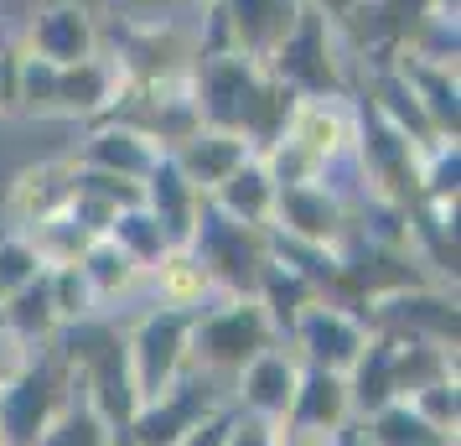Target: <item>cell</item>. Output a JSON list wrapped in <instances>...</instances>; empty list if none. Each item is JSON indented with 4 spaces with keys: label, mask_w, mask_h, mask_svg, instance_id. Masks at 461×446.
<instances>
[{
    "label": "cell",
    "mask_w": 461,
    "mask_h": 446,
    "mask_svg": "<svg viewBox=\"0 0 461 446\" xmlns=\"http://www.w3.org/2000/svg\"><path fill=\"white\" fill-rule=\"evenodd\" d=\"M187 94L203 125L239 130L254 150H265L291 120L295 94L275 84L244 52H203L187 63Z\"/></svg>",
    "instance_id": "6da1fadb"
},
{
    "label": "cell",
    "mask_w": 461,
    "mask_h": 446,
    "mask_svg": "<svg viewBox=\"0 0 461 446\" xmlns=\"http://www.w3.org/2000/svg\"><path fill=\"white\" fill-rule=\"evenodd\" d=\"M203 5H212V0H182V11H203Z\"/></svg>",
    "instance_id": "7bdbcfd3"
},
{
    "label": "cell",
    "mask_w": 461,
    "mask_h": 446,
    "mask_svg": "<svg viewBox=\"0 0 461 446\" xmlns=\"http://www.w3.org/2000/svg\"><path fill=\"white\" fill-rule=\"evenodd\" d=\"M363 425H368V446H456L451 436H440V431H430L420 421L410 400H389Z\"/></svg>",
    "instance_id": "4dcf8cb0"
},
{
    "label": "cell",
    "mask_w": 461,
    "mask_h": 446,
    "mask_svg": "<svg viewBox=\"0 0 461 446\" xmlns=\"http://www.w3.org/2000/svg\"><path fill=\"white\" fill-rule=\"evenodd\" d=\"M11 68H16V58H11V52L0 47V114L11 109Z\"/></svg>",
    "instance_id": "60d3db41"
},
{
    "label": "cell",
    "mask_w": 461,
    "mask_h": 446,
    "mask_svg": "<svg viewBox=\"0 0 461 446\" xmlns=\"http://www.w3.org/2000/svg\"><path fill=\"white\" fill-rule=\"evenodd\" d=\"M270 342H280V332L254 296H212L203 312H192L187 363L197 374H212V379L229 384Z\"/></svg>",
    "instance_id": "7a4b0ae2"
},
{
    "label": "cell",
    "mask_w": 461,
    "mask_h": 446,
    "mask_svg": "<svg viewBox=\"0 0 461 446\" xmlns=\"http://www.w3.org/2000/svg\"><path fill=\"white\" fill-rule=\"evenodd\" d=\"M187 250L203 259V270H208L218 296H254L259 270H265V259H270V239H265V229L233 223V218H223L212 203H203Z\"/></svg>",
    "instance_id": "277c9868"
},
{
    "label": "cell",
    "mask_w": 461,
    "mask_h": 446,
    "mask_svg": "<svg viewBox=\"0 0 461 446\" xmlns=\"http://www.w3.org/2000/svg\"><path fill=\"white\" fill-rule=\"evenodd\" d=\"M32 359H37V348L26 338H16V332L0 322V389H11V384L22 379L26 369H32Z\"/></svg>",
    "instance_id": "8d00e7d4"
},
{
    "label": "cell",
    "mask_w": 461,
    "mask_h": 446,
    "mask_svg": "<svg viewBox=\"0 0 461 446\" xmlns=\"http://www.w3.org/2000/svg\"><path fill=\"white\" fill-rule=\"evenodd\" d=\"M275 446H342V431H312V425L275 421Z\"/></svg>",
    "instance_id": "ab89813d"
},
{
    "label": "cell",
    "mask_w": 461,
    "mask_h": 446,
    "mask_svg": "<svg viewBox=\"0 0 461 446\" xmlns=\"http://www.w3.org/2000/svg\"><path fill=\"white\" fill-rule=\"evenodd\" d=\"M301 384V359L285 342H270L265 353H254L239 374L229 379V405L239 415H259V421H285Z\"/></svg>",
    "instance_id": "4fadbf2b"
},
{
    "label": "cell",
    "mask_w": 461,
    "mask_h": 446,
    "mask_svg": "<svg viewBox=\"0 0 461 446\" xmlns=\"http://www.w3.org/2000/svg\"><path fill=\"white\" fill-rule=\"evenodd\" d=\"M47 291H52V312H58V327H73V322L99 317L104 306L94 301L88 280L78 265H47Z\"/></svg>",
    "instance_id": "1f68e13d"
},
{
    "label": "cell",
    "mask_w": 461,
    "mask_h": 446,
    "mask_svg": "<svg viewBox=\"0 0 461 446\" xmlns=\"http://www.w3.org/2000/svg\"><path fill=\"white\" fill-rule=\"evenodd\" d=\"M0 322L16 332V338H26L32 348H42V342L58 338V312H52V291H47V270L32 286H22V291H11V296L0 301Z\"/></svg>",
    "instance_id": "83f0119b"
},
{
    "label": "cell",
    "mask_w": 461,
    "mask_h": 446,
    "mask_svg": "<svg viewBox=\"0 0 461 446\" xmlns=\"http://www.w3.org/2000/svg\"><path fill=\"white\" fill-rule=\"evenodd\" d=\"M73 400V369L58 359V348L42 342L37 359L11 389H0V446H37L58 410Z\"/></svg>",
    "instance_id": "8992f818"
},
{
    "label": "cell",
    "mask_w": 461,
    "mask_h": 446,
    "mask_svg": "<svg viewBox=\"0 0 461 446\" xmlns=\"http://www.w3.org/2000/svg\"><path fill=\"white\" fill-rule=\"evenodd\" d=\"M212 5L223 11L229 47L254 58L259 68L270 63V52L291 37L295 16L306 11V0H212Z\"/></svg>",
    "instance_id": "9a60e30c"
},
{
    "label": "cell",
    "mask_w": 461,
    "mask_h": 446,
    "mask_svg": "<svg viewBox=\"0 0 461 446\" xmlns=\"http://www.w3.org/2000/svg\"><path fill=\"white\" fill-rule=\"evenodd\" d=\"M167 156L176 161V171L187 177L192 187L208 197V192L218 187V182H223V177H229L233 167H244V161H249L254 146L244 141V135H239V130L197 125L192 135H182V141H176V146L167 150Z\"/></svg>",
    "instance_id": "e0dca14e"
},
{
    "label": "cell",
    "mask_w": 461,
    "mask_h": 446,
    "mask_svg": "<svg viewBox=\"0 0 461 446\" xmlns=\"http://www.w3.org/2000/svg\"><path fill=\"white\" fill-rule=\"evenodd\" d=\"M229 425H233V405H218L208 421H197L176 446H223L229 441Z\"/></svg>",
    "instance_id": "74e56055"
},
{
    "label": "cell",
    "mask_w": 461,
    "mask_h": 446,
    "mask_svg": "<svg viewBox=\"0 0 461 446\" xmlns=\"http://www.w3.org/2000/svg\"><path fill=\"white\" fill-rule=\"evenodd\" d=\"M104 11H114V22L125 26H161V22H176L182 0H104Z\"/></svg>",
    "instance_id": "d590c367"
},
{
    "label": "cell",
    "mask_w": 461,
    "mask_h": 446,
    "mask_svg": "<svg viewBox=\"0 0 461 446\" xmlns=\"http://www.w3.org/2000/svg\"><path fill=\"white\" fill-rule=\"evenodd\" d=\"M161 156H167V146H161V141H150L146 130H135L130 120L104 114V120H94V125H88V135L78 141L73 167L109 171V177H125V182H135V187H140Z\"/></svg>",
    "instance_id": "5bb4252c"
},
{
    "label": "cell",
    "mask_w": 461,
    "mask_h": 446,
    "mask_svg": "<svg viewBox=\"0 0 461 446\" xmlns=\"http://www.w3.org/2000/svg\"><path fill=\"white\" fill-rule=\"evenodd\" d=\"M410 405H415V415L430 425V431H440V436L456 441V425H461V389H456V379L425 384L420 395H410Z\"/></svg>",
    "instance_id": "e575fe53"
},
{
    "label": "cell",
    "mask_w": 461,
    "mask_h": 446,
    "mask_svg": "<svg viewBox=\"0 0 461 446\" xmlns=\"http://www.w3.org/2000/svg\"><path fill=\"white\" fill-rule=\"evenodd\" d=\"M316 296H321V291H316L306 276H295L285 259H275V255L265 259L259 286H254V301L265 306V317L275 322V332H280V338H285V327L295 322V312H301V306H312Z\"/></svg>",
    "instance_id": "484cf974"
},
{
    "label": "cell",
    "mask_w": 461,
    "mask_h": 446,
    "mask_svg": "<svg viewBox=\"0 0 461 446\" xmlns=\"http://www.w3.org/2000/svg\"><path fill=\"white\" fill-rule=\"evenodd\" d=\"M26 52L42 58V63H84V58H99L104 52V22L99 11L88 5H68V0H42L37 16L26 26Z\"/></svg>",
    "instance_id": "7c38bea8"
},
{
    "label": "cell",
    "mask_w": 461,
    "mask_h": 446,
    "mask_svg": "<svg viewBox=\"0 0 461 446\" xmlns=\"http://www.w3.org/2000/svg\"><path fill=\"white\" fill-rule=\"evenodd\" d=\"M120 88H125V73L114 68L109 52L58 68V114L52 120H84V125H94V120H104L109 109L120 105Z\"/></svg>",
    "instance_id": "2e32d148"
},
{
    "label": "cell",
    "mask_w": 461,
    "mask_h": 446,
    "mask_svg": "<svg viewBox=\"0 0 461 446\" xmlns=\"http://www.w3.org/2000/svg\"><path fill=\"white\" fill-rule=\"evenodd\" d=\"M114 441H120V431H114L78 389H73V400L58 410V421L37 436V446H114Z\"/></svg>",
    "instance_id": "f1b7e54d"
},
{
    "label": "cell",
    "mask_w": 461,
    "mask_h": 446,
    "mask_svg": "<svg viewBox=\"0 0 461 446\" xmlns=\"http://www.w3.org/2000/svg\"><path fill=\"white\" fill-rule=\"evenodd\" d=\"M223 446H275V421H259V415H239L233 410L229 441Z\"/></svg>",
    "instance_id": "f35d334b"
},
{
    "label": "cell",
    "mask_w": 461,
    "mask_h": 446,
    "mask_svg": "<svg viewBox=\"0 0 461 446\" xmlns=\"http://www.w3.org/2000/svg\"><path fill=\"white\" fill-rule=\"evenodd\" d=\"M348 400H353V421H368L374 410H384L394 395V338L378 332L368 338V348L357 353V363L348 369Z\"/></svg>",
    "instance_id": "603a6c76"
},
{
    "label": "cell",
    "mask_w": 461,
    "mask_h": 446,
    "mask_svg": "<svg viewBox=\"0 0 461 446\" xmlns=\"http://www.w3.org/2000/svg\"><path fill=\"white\" fill-rule=\"evenodd\" d=\"M47 270V259L37 255V244L16 229H0V301L11 296V291H22L32 280Z\"/></svg>",
    "instance_id": "836d02e7"
},
{
    "label": "cell",
    "mask_w": 461,
    "mask_h": 446,
    "mask_svg": "<svg viewBox=\"0 0 461 446\" xmlns=\"http://www.w3.org/2000/svg\"><path fill=\"white\" fill-rule=\"evenodd\" d=\"M104 239H114V244L140 265V270H150V265L171 250V239L161 234V223L146 213V203H130V208L114 213V218H109V229H104Z\"/></svg>",
    "instance_id": "f546056e"
},
{
    "label": "cell",
    "mask_w": 461,
    "mask_h": 446,
    "mask_svg": "<svg viewBox=\"0 0 461 446\" xmlns=\"http://www.w3.org/2000/svg\"><path fill=\"white\" fill-rule=\"evenodd\" d=\"M285 421L312 425V431H348V421H353L348 374L306 369V363H301V384H295V400H291V410H285Z\"/></svg>",
    "instance_id": "44dd1931"
},
{
    "label": "cell",
    "mask_w": 461,
    "mask_h": 446,
    "mask_svg": "<svg viewBox=\"0 0 461 446\" xmlns=\"http://www.w3.org/2000/svg\"><path fill=\"white\" fill-rule=\"evenodd\" d=\"M187 338H192V312H171V306H150L125 332V363L140 400L161 395L167 384H176L192 369Z\"/></svg>",
    "instance_id": "9c48e42d"
},
{
    "label": "cell",
    "mask_w": 461,
    "mask_h": 446,
    "mask_svg": "<svg viewBox=\"0 0 461 446\" xmlns=\"http://www.w3.org/2000/svg\"><path fill=\"white\" fill-rule=\"evenodd\" d=\"M275 177L270 167L259 161V150H254L244 167H233L218 187L208 192V203L223 218H233V223H249V229H270V213H275Z\"/></svg>",
    "instance_id": "ffe728a7"
},
{
    "label": "cell",
    "mask_w": 461,
    "mask_h": 446,
    "mask_svg": "<svg viewBox=\"0 0 461 446\" xmlns=\"http://www.w3.org/2000/svg\"><path fill=\"white\" fill-rule=\"evenodd\" d=\"M140 203H146V213L161 223V234H167L171 244H187L192 229H197V213H203L208 197H203V192L176 171L171 156H161V161L150 167V177L140 182Z\"/></svg>",
    "instance_id": "ac0fdd59"
},
{
    "label": "cell",
    "mask_w": 461,
    "mask_h": 446,
    "mask_svg": "<svg viewBox=\"0 0 461 446\" xmlns=\"http://www.w3.org/2000/svg\"><path fill=\"white\" fill-rule=\"evenodd\" d=\"M68 5H88V11H99V16H104V0H68Z\"/></svg>",
    "instance_id": "b9f144b4"
},
{
    "label": "cell",
    "mask_w": 461,
    "mask_h": 446,
    "mask_svg": "<svg viewBox=\"0 0 461 446\" xmlns=\"http://www.w3.org/2000/svg\"><path fill=\"white\" fill-rule=\"evenodd\" d=\"M68 161H42V167H26L16 182H11V197H5V229L16 234H32L42 218L68 208Z\"/></svg>",
    "instance_id": "d6986e66"
},
{
    "label": "cell",
    "mask_w": 461,
    "mask_h": 446,
    "mask_svg": "<svg viewBox=\"0 0 461 446\" xmlns=\"http://www.w3.org/2000/svg\"><path fill=\"white\" fill-rule=\"evenodd\" d=\"M78 270H84V280H88V291H94V301L99 306H109V301H120V296H130L140 280H146V270L135 265V259L114 244V239H104V234H94L88 239V250L78 259H73Z\"/></svg>",
    "instance_id": "cb8c5ba5"
},
{
    "label": "cell",
    "mask_w": 461,
    "mask_h": 446,
    "mask_svg": "<svg viewBox=\"0 0 461 446\" xmlns=\"http://www.w3.org/2000/svg\"><path fill=\"white\" fill-rule=\"evenodd\" d=\"M26 239L37 244V255H42L47 265H73V259L88 250V239H94V234L73 218V208H63V213H52V218H42Z\"/></svg>",
    "instance_id": "d6a6232c"
},
{
    "label": "cell",
    "mask_w": 461,
    "mask_h": 446,
    "mask_svg": "<svg viewBox=\"0 0 461 446\" xmlns=\"http://www.w3.org/2000/svg\"><path fill=\"white\" fill-rule=\"evenodd\" d=\"M218 405H229V384L187 369L176 384H167L161 395L135 405V415L125 421L120 441L125 446H176L197 421H208Z\"/></svg>",
    "instance_id": "52a82bcc"
},
{
    "label": "cell",
    "mask_w": 461,
    "mask_h": 446,
    "mask_svg": "<svg viewBox=\"0 0 461 446\" xmlns=\"http://www.w3.org/2000/svg\"><path fill=\"white\" fill-rule=\"evenodd\" d=\"M275 141H291L321 177H332L337 167H353L357 146V94H295L291 120Z\"/></svg>",
    "instance_id": "ba28073f"
},
{
    "label": "cell",
    "mask_w": 461,
    "mask_h": 446,
    "mask_svg": "<svg viewBox=\"0 0 461 446\" xmlns=\"http://www.w3.org/2000/svg\"><path fill=\"white\" fill-rule=\"evenodd\" d=\"M374 338V322L353 312V301L342 296H316L312 306H301L295 322L285 327V348H291L295 359L306 363V369H332V374H348L357 363V353L368 348Z\"/></svg>",
    "instance_id": "5b68a950"
},
{
    "label": "cell",
    "mask_w": 461,
    "mask_h": 446,
    "mask_svg": "<svg viewBox=\"0 0 461 446\" xmlns=\"http://www.w3.org/2000/svg\"><path fill=\"white\" fill-rule=\"evenodd\" d=\"M394 68L404 73V84L415 88L425 120L436 125V135L456 141V68H436V63H420V58H404L399 52Z\"/></svg>",
    "instance_id": "d4e9b609"
},
{
    "label": "cell",
    "mask_w": 461,
    "mask_h": 446,
    "mask_svg": "<svg viewBox=\"0 0 461 446\" xmlns=\"http://www.w3.org/2000/svg\"><path fill=\"white\" fill-rule=\"evenodd\" d=\"M275 84H285L291 94H353V78H348V52L337 42V22H327L321 11H301L291 26V37L270 52L265 63Z\"/></svg>",
    "instance_id": "3957f363"
},
{
    "label": "cell",
    "mask_w": 461,
    "mask_h": 446,
    "mask_svg": "<svg viewBox=\"0 0 461 446\" xmlns=\"http://www.w3.org/2000/svg\"><path fill=\"white\" fill-rule=\"evenodd\" d=\"M353 229V192L332 182V177H316V182H295V187L275 192V213H270V234L301 239V244H321L337 250Z\"/></svg>",
    "instance_id": "30bf717a"
},
{
    "label": "cell",
    "mask_w": 461,
    "mask_h": 446,
    "mask_svg": "<svg viewBox=\"0 0 461 446\" xmlns=\"http://www.w3.org/2000/svg\"><path fill=\"white\" fill-rule=\"evenodd\" d=\"M436 379H456V353L436 348V342H415V338H394V395L410 400L425 384Z\"/></svg>",
    "instance_id": "4316f807"
},
{
    "label": "cell",
    "mask_w": 461,
    "mask_h": 446,
    "mask_svg": "<svg viewBox=\"0 0 461 446\" xmlns=\"http://www.w3.org/2000/svg\"><path fill=\"white\" fill-rule=\"evenodd\" d=\"M368 322L389 338L436 342L456 353V291H446L440 280H415V286H399L389 296L368 301Z\"/></svg>",
    "instance_id": "8fae6325"
},
{
    "label": "cell",
    "mask_w": 461,
    "mask_h": 446,
    "mask_svg": "<svg viewBox=\"0 0 461 446\" xmlns=\"http://www.w3.org/2000/svg\"><path fill=\"white\" fill-rule=\"evenodd\" d=\"M146 280H150L156 306H171V312H203V306L218 296L208 270H203V259L192 255L187 244H171L167 255L146 270Z\"/></svg>",
    "instance_id": "7402d4cb"
}]
</instances>
